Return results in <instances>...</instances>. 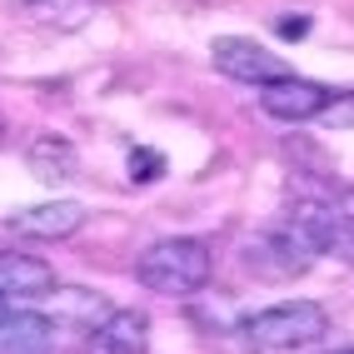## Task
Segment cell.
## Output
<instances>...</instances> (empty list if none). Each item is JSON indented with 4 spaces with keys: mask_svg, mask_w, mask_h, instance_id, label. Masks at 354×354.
<instances>
[{
    "mask_svg": "<svg viewBox=\"0 0 354 354\" xmlns=\"http://www.w3.org/2000/svg\"><path fill=\"white\" fill-rule=\"evenodd\" d=\"M209 270H215V259H209V245L205 240H160L140 254V285L155 290V295H200L209 285Z\"/></svg>",
    "mask_w": 354,
    "mask_h": 354,
    "instance_id": "1",
    "label": "cell"
},
{
    "mask_svg": "<svg viewBox=\"0 0 354 354\" xmlns=\"http://www.w3.org/2000/svg\"><path fill=\"white\" fill-rule=\"evenodd\" d=\"M245 335L254 349H304L329 335V315L315 299H295V304H274V310H259L254 319H245Z\"/></svg>",
    "mask_w": 354,
    "mask_h": 354,
    "instance_id": "2",
    "label": "cell"
},
{
    "mask_svg": "<svg viewBox=\"0 0 354 354\" xmlns=\"http://www.w3.org/2000/svg\"><path fill=\"white\" fill-rule=\"evenodd\" d=\"M335 100L319 80H304L295 75V70H285V75H274L259 85V110L270 115V120H285V125H304V120H319L324 105Z\"/></svg>",
    "mask_w": 354,
    "mask_h": 354,
    "instance_id": "3",
    "label": "cell"
},
{
    "mask_svg": "<svg viewBox=\"0 0 354 354\" xmlns=\"http://www.w3.org/2000/svg\"><path fill=\"white\" fill-rule=\"evenodd\" d=\"M315 265V250L299 240V234L290 230V225H279V230H270V234H259V240L250 245V274H259V279H295V274H304Z\"/></svg>",
    "mask_w": 354,
    "mask_h": 354,
    "instance_id": "4",
    "label": "cell"
},
{
    "mask_svg": "<svg viewBox=\"0 0 354 354\" xmlns=\"http://www.w3.org/2000/svg\"><path fill=\"white\" fill-rule=\"evenodd\" d=\"M209 60H215L220 75L240 80V85H265L274 75H285V60H279L274 50H265V45L245 40V35H220L215 45H209Z\"/></svg>",
    "mask_w": 354,
    "mask_h": 354,
    "instance_id": "5",
    "label": "cell"
},
{
    "mask_svg": "<svg viewBox=\"0 0 354 354\" xmlns=\"http://www.w3.org/2000/svg\"><path fill=\"white\" fill-rule=\"evenodd\" d=\"M285 225H290L315 254H329V250L349 254V220L335 215V205H324V200H299V205L290 209Z\"/></svg>",
    "mask_w": 354,
    "mask_h": 354,
    "instance_id": "6",
    "label": "cell"
},
{
    "mask_svg": "<svg viewBox=\"0 0 354 354\" xmlns=\"http://www.w3.org/2000/svg\"><path fill=\"white\" fill-rule=\"evenodd\" d=\"M85 215L90 209L80 200H45V205H30V209H15L10 230L20 240H70L85 225Z\"/></svg>",
    "mask_w": 354,
    "mask_h": 354,
    "instance_id": "7",
    "label": "cell"
},
{
    "mask_svg": "<svg viewBox=\"0 0 354 354\" xmlns=\"http://www.w3.org/2000/svg\"><path fill=\"white\" fill-rule=\"evenodd\" d=\"M90 354H150V315L105 310V319L90 329Z\"/></svg>",
    "mask_w": 354,
    "mask_h": 354,
    "instance_id": "8",
    "label": "cell"
},
{
    "mask_svg": "<svg viewBox=\"0 0 354 354\" xmlns=\"http://www.w3.org/2000/svg\"><path fill=\"white\" fill-rule=\"evenodd\" d=\"M105 295L85 290V285H50L45 290V319L55 324H75V329H95L105 319Z\"/></svg>",
    "mask_w": 354,
    "mask_h": 354,
    "instance_id": "9",
    "label": "cell"
},
{
    "mask_svg": "<svg viewBox=\"0 0 354 354\" xmlns=\"http://www.w3.org/2000/svg\"><path fill=\"white\" fill-rule=\"evenodd\" d=\"M55 285V270L45 259L26 254V250H6L0 254V295L6 299H40Z\"/></svg>",
    "mask_w": 354,
    "mask_h": 354,
    "instance_id": "10",
    "label": "cell"
},
{
    "mask_svg": "<svg viewBox=\"0 0 354 354\" xmlns=\"http://www.w3.org/2000/svg\"><path fill=\"white\" fill-rule=\"evenodd\" d=\"M26 165H30V175H35V180L60 185V180L75 175V165H80L75 140H65V135H55V130H45V135H35L30 145H26Z\"/></svg>",
    "mask_w": 354,
    "mask_h": 354,
    "instance_id": "11",
    "label": "cell"
},
{
    "mask_svg": "<svg viewBox=\"0 0 354 354\" xmlns=\"http://www.w3.org/2000/svg\"><path fill=\"white\" fill-rule=\"evenodd\" d=\"M0 354H55V324L45 315H10L0 324Z\"/></svg>",
    "mask_w": 354,
    "mask_h": 354,
    "instance_id": "12",
    "label": "cell"
},
{
    "mask_svg": "<svg viewBox=\"0 0 354 354\" xmlns=\"http://www.w3.org/2000/svg\"><path fill=\"white\" fill-rule=\"evenodd\" d=\"M95 15H100V0H30V20H40L45 30H60V35L85 30Z\"/></svg>",
    "mask_w": 354,
    "mask_h": 354,
    "instance_id": "13",
    "label": "cell"
},
{
    "mask_svg": "<svg viewBox=\"0 0 354 354\" xmlns=\"http://www.w3.org/2000/svg\"><path fill=\"white\" fill-rule=\"evenodd\" d=\"M195 319H200V324H220V329H234V324H240V319H234V304H230V295L200 299V304H195Z\"/></svg>",
    "mask_w": 354,
    "mask_h": 354,
    "instance_id": "14",
    "label": "cell"
},
{
    "mask_svg": "<svg viewBox=\"0 0 354 354\" xmlns=\"http://www.w3.org/2000/svg\"><path fill=\"white\" fill-rule=\"evenodd\" d=\"M160 170H165V160H160L155 150H130V180H135V185L160 180Z\"/></svg>",
    "mask_w": 354,
    "mask_h": 354,
    "instance_id": "15",
    "label": "cell"
},
{
    "mask_svg": "<svg viewBox=\"0 0 354 354\" xmlns=\"http://www.w3.org/2000/svg\"><path fill=\"white\" fill-rule=\"evenodd\" d=\"M274 30L285 35V40H304V35H310V15H279Z\"/></svg>",
    "mask_w": 354,
    "mask_h": 354,
    "instance_id": "16",
    "label": "cell"
},
{
    "mask_svg": "<svg viewBox=\"0 0 354 354\" xmlns=\"http://www.w3.org/2000/svg\"><path fill=\"white\" fill-rule=\"evenodd\" d=\"M10 315H15V299H6V295H0V324H6Z\"/></svg>",
    "mask_w": 354,
    "mask_h": 354,
    "instance_id": "17",
    "label": "cell"
},
{
    "mask_svg": "<svg viewBox=\"0 0 354 354\" xmlns=\"http://www.w3.org/2000/svg\"><path fill=\"white\" fill-rule=\"evenodd\" d=\"M0 140H6V120H0Z\"/></svg>",
    "mask_w": 354,
    "mask_h": 354,
    "instance_id": "18",
    "label": "cell"
},
{
    "mask_svg": "<svg viewBox=\"0 0 354 354\" xmlns=\"http://www.w3.org/2000/svg\"><path fill=\"white\" fill-rule=\"evenodd\" d=\"M335 354H349V349H335Z\"/></svg>",
    "mask_w": 354,
    "mask_h": 354,
    "instance_id": "19",
    "label": "cell"
}]
</instances>
